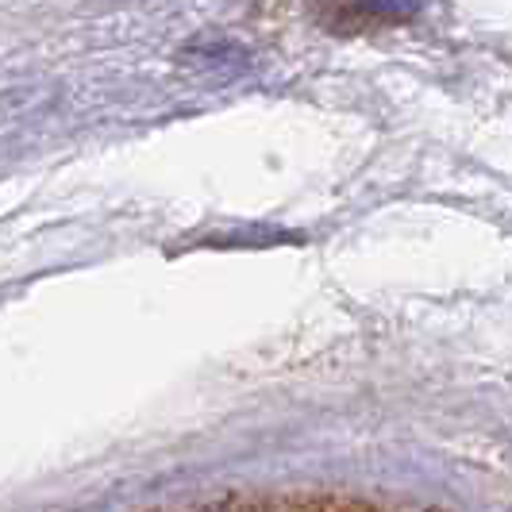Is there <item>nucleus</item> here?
Listing matches in <instances>:
<instances>
[]
</instances>
